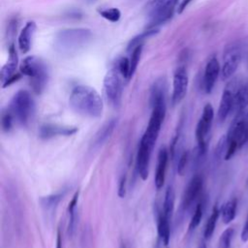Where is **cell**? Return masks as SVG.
<instances>
[{
	"instance_id": "1",
	"label": "cell",
	"mask_w": 248,
	"mask_h": 248,
	"mask_svg": "<svg viewBox=\"0 0 248 248\" xmlns=\"http://www.w3.org/2000/svg\"><path fill=\"white\" fill-rule=\"evenodd\" d=\"M70 107L78 114L97 118L103 113L104 104L100 94L88 85L75 86L69 97Z\"/></svg>"
},
{
	"instance_id": "2",
	"label": "cell",
	"mask_w": 248,
	"mask_h": 248,
	"mask_svg": "<svg viewBox=\"0 0 248 248\" xmlns=\"http://www.w3.org/2000/svg\"><path fill=\"white\" fill-rule=\"evenodd\" d=\"M93 34L88 28H67L56 33L53 40L55 51L62 56H73L84 49L91 42Z\"/></svg>"
},
{
	"instance_id": "3",
	"label": "cell",
	"mask_w": 248,
	"mask_h": 248,
	"mask_svg": "<svg viewBox=\"0 0 248 248\" xmlns=\"http://www.w3.org/2000/svg\"><path fill=\"white\" fill-rule=\"evenodd\" d=\"M20 73L30 78L33 91L41 94L47 82V69L45 62L37 56H27L19 66Z\"/></svg>"
},
{
	"instance_id": "4",
	"label": "cell",
	"mask_w": 248,
	"mask_h": 248,
	"mask_svg": "<svg viewBox=\"0 0 248 248\" xmlns=\"http://www.w3.org/2000/svg\"><path fill=\"white\" fill-rule=\"evenodd\" d=\"M227 140L228 147L224 158L226 161L230 160L238 149L248 142V120L244 112L235 115L227 133Z\"/></svg>"
},
{
	"instance_id": "5",
	"label": "cell",
	"mask_w": 248,
	"mask_h": 248,
	"mask_svg": "<svg viewBox=\"0 0 248 248\" xmlns=\"http://www.w3.org/2000/svg\"><path fill=\"white\" fill-rule=\"evenodd\" d=\"M178 0H149L146 5V29L157 28L168 21L173 15Z\"/></svg>"
},
{
	"instance_id": "6",
	"label": "cell",
	"mask_w": 248,
	"mask_h": 248,
	"mask_svg": "<svg viewBox=\"0 0 248 248\" xmlns=\"http://www.w3.org/2000/svg\"><path fill=\"white\" fill-rule=\"evenodd\" d=\"M9 110L21 125H27L35 111V103L26 90H18L12 98Z\"/></svg>"
},
{
	"instance_id": "7",
	"label": "cell",
	"mask_w": 248,
	"mask_h": 248,
	"mask_svg": "<svg viewBox=\"0 0 248 248\" xmlns=\"http://www.w3.org/2000/svg\"><path fill=\"white\" fill-rule=\"evenodd\" d=\"M123 76L114 65L110 68L104 78V93L107 101L112 107H118L121 103L123 92Z\"/></svg>"
},
{
	"instance_id": "8",
	"label": "cell",
	"mask_w": 248,
	"mask_h": 248,
	"mask_svg": "<svg viewBox=\"0 0 248 248\" xmlns=\"http://www.w3.org/2000/svg\"><path fill=\"white\" fill-rule=\"evenodd\" d=\"M214 118V109L210 104L203 107L202 115L197 123L195 136L197 140V154L198 157H202L207 150V136L210 131Z\"/></svg>"
},
{
	"instance_id": "9",
	"label": "cell",
	"mask_w": 248,
	"mask_h": 248,
	"mask_svg": "<svg viewBox=\"0 0 248 248\" xmlns=\"http://www.w3.org/2000/svg\"><path fill=\"white\" fill-rule=\"evenodd\" d=\"M242 58V51L238 44L234 43L227 46L224 52L223 66L221 68L222 79H229L238 68Z\"/></svg>"
},
{
	"instance_id": "10",
	"label": "cell",
	"mask_w": 248,
	"mask_h": 248,
	"mask_svg": "<svg viewBox=\"0 0 248 248\" xmlns=\"http://www.w3.org/2000/svg\"><path fill=\"white\" fill-rule=\"evenodd\" d=\"M155 143L148 140L145 137H141L136 159V167L139 175L142 180H146L149 174V163Z\"/></svg>"
},
{
	"instance_id": "11",
	"label": "cell",
	"mask_w": 248,
	"mask_h": 248,
	"mask_svg": "<svg viewBox=\"0 0 248 248\" xmlns=\"http://www.w3.org/2000/svg\"><path fill=\"white\" fill-rule=\"evenodd\" d=\"M188 88V74L184 65L178 66L173 73L172 78V94L171 103L173 106L180 103L186 93Z\"/></svg>"
},
{
	"instance_id": "12",
	"label": "cell",
	"mask_w": 248,
	"mask_h": 248,
	"mask_svg": "<svg viewBox=\"0 0 248 248\" xmlns=\"http://www.w3.org/2000/svg\"><path fill=\"white\" fill-rule=\"evenodd\" d=\"M202 185H203V179L201 175L196 174L195 176H193L191 178L187 187L184 190V193H183L182 199H181L180 205H181V209L183 212L187 211L192 206V204L195 202V201L197 200V198L199 197V195L202 192Z\"/></svg>"
},
{
	"instance_id": "13",
	"label": "cell",
	"mask_w": 248,
	"mask_h": 248,
	"mask_svg": "<svg viewBox=\"0 0 248 248\" xmlns=\"http://www.w3.org/2000/svg\"><path fill=\"white\" fill-rule=\"evenodd\" d=\"M220 72V65L217 58L215 56L211 57L206 63L202 77V89L206 94L212 91Z\"/></svg>"
},
{
	"instance_id": "14",
	"label": "cell",
	"mask_w": 248,
	"mask_h": 248,
	"mask_svg": "<svg viewBox=\"0 0 248 248\" xmlns=\"http://www.w3.org/2000/svg\"><path fill=\"white\" fill-rule=\"evenodd\" d=\"M77 132V127L62 126L58 124H44L39 129V137L43 140H48L58 136H72Z\"/></svg>"
},
{
	"instance_id": "15",
	"label": "cell",
	"mask_w": 248,
	"mask_h": 248,
	"mask_svg": "<svg viewBox=\"0 0 248 248\" xmlns=\"http://www.w3.org/2000/svg\"><path fill=\"white\" fill-rule=\"evenodd\" d=\"M233 93L234 89L232 88V83L228 84L223 91L217 111V119L219 122H224L227 119L230 112L232 110Z\"/></svg>"
},
{
	"instance_id": "16",
	"label": "cell",
	"mask_w": 248,
	"mask_h": 248,
	"mask_svg": "<svg viewBox=\"0 0 248 248\" xmlns=\"http://www.w3.org/2000/svg\"><path fill=\"white\" fill-rule=\"evenodd\" d=\"M168 161H169V150L165 146L161 147L157 157V166H156L155 176H154L155 187L157 190H160L165 184Z\"/></svg>"
},
{
	"instance_id": "17",
	"label": "cell",
	"mask_w": 248,
	"mask_h": 248,
	"mask_svg": "<svg viewBox=\"0 0 248 248\" xmlns=\"http://www.w3.org/2000/svg\"><path fill=\"white\" fill-rule=\"evenodd\" d=\"M36 31V23L34 21H28L18 36V47L22 53H26L31 48L32 38Z\"/></svg>"
},
{
	"instance_id": "18",
	"label": "cell",
	"mask_w": 248,
	"mask_h": 248,
	"mask_svg": "<svg viewBox=\"0 0 248 248\" xmlns=\"http://www.w3.org/2000/svg\"><path fill=\"white\" fill-rule=\"evenodd\" d=\"M17 62H18V57H17L16 48H15L14 45H11L10 48H9L8 60L6 62V64L2 67L1 73H0L2 84L5 83L12 76L15 75V72L17 67Z\"/></svg>"
},
{
	"instance_id": "19",
	"label": "cell",
	"mask_w": 248,
	"mask_h": 248,
	"mask_svg": "<svg viewBox=\"0 0 248 248\" xmlns=\"http://www.w3.org/2000/svg\"><path fill=\"white\" fill-rule=\"evenodd\" d=\"M248 107V83L240 84L233 93V107L232 110L235 114L244 112Z\"/></svg>"
},
{
	"instance_id": "20",
	"label": "cell",
	"mask_w": 248,
	"mask_h": 248,
	"mask_svg": "<svg viewBox=\"0 0 248 248\" xmlns=\"http://www.w3.org/2000/svg\"><path fill=\"white\" fill-rule=\"evenodd\" d=\"M116 125H117L116 118H112V119L108 120V122H106L96 133V135L93 139V142H92L93 147H99V146L103 145L108 140V139H109V137L113 133Z\"/></svg>"
},
{
	"instance_id": "21",
	"label": "cell",
	"mask_w": 248,
	"mask_h": 248,
	"mask_svg": "<svg viewBox=\"0 0 248 248\" xmlns=\"http://www.w3.org/2000/svg\"><path fill=\"white\" fill-rule=\"evenodd\" d=\"M170 221L167 216H165L161 210L158 213L157 216V231L159 237L162 241V243L167 246L170 242Z\"/></svg>"
},
{
	"instance_id": "22",
	"label": "cell",
	"mask_w": 248,
	"mask_h": 248,
	"mask_svg": "<svg viewBox=\"0 0 248 248\" xmlns=\"http://www.w3.org/2000/svg\"><path fill=\"white\" fill-rule=\"evenodd\" d=\"M174 201H175V193L174 189L172 186H168L165 197H164V202H163V207L161 209V212L167 216L169 219H171L173 209H174Z\"/></svg>"
},
{
	"instance_id": "23",
	"label": "cell",
	"mask_w": 248,
	"mask_h": 248,
	"mask_svg": "<svg viewBox=\"0 0 248 248\" xmlns=\"http://www.w3.org/2000/svg\"><path fill=\"white\" fill-rule=\"evenodd\" d=\"M236 207H237V201L236 199H231L226 202L222 208H221V218L224 224H230L236 215Z\"/></svg>"
},
{
	"instance_id": "24",
	"label": "cell",
	"mask_w": 248,
	"mask_h": 248,
	"mask_svg": "<svg viewBox=\"0 0 248 248\" xmlns=\"http://www.w3.org/2000/svg\"><path fill=\"white\" fill-rule=\"evenodd\" d=\"M78 201V192H76L68 204V216H69L68 233L70 236H72L74 234L75 230H76V224H77L76 208H77Z\"/></svg>"
},
{
	"instance_id": "25",
	"label": "cell",
	"mask_w": 248,
	"mask_h": 248,
	"mask_svg": "<svg viewBox=\"0 0 248 248\" xmlns=\"http://www.w3.org/2000/svg\"><path fill=\"white\" fill-rule=\"evenodd\" d=\"M221 214V210L219 209V207L217 206V204L213 207L212 209V212L210 214V216L208 217L207 219V222L204 226V231H203V236L205 239H209L214 231H215V228H216V224H217V221H218V218Z\"/></svg>"
},
{
	"instance_id": "26",
	"label": "cell",
	"mask_w": 248,
	"mask_h": 248,
	"mask_svg": "<svg viewBox=\"0 0 248 248\" xmlns=\"http://www.w3.org/2000/svg\"><path fill=\"white\" fill-rule=\"evenodd\" d=\"M156 33H158V28H151V29H146L145 31H143L142 33L137 35L136 37H134L133 39L130 40L128 46H127V50L128 51H132L135 47H137L138 46L142 45L143 41L148 39L149 37L155 35Z\"/></svg>"
},
{
	"instance_id": "27",
	"label": "cell",
	"mask_w": 248,
	"mask_h": 248,
	"mask_svg": "<svg viewBox=\"0 0 248 248\" xmlns=\"http://www.w3.org/2000/svg\"><path fill=\"white\" fill-rule=\"evenodd\" d=\"M64 194L63 193H56V194H51L46 197H43L40 199V203L44 209L46 211H52L57 204L60 202L62 200Z\"/></svg>"
},
{
	"instance_id": "28",
	"label": "cell",
	"mask_w": 248,
	"mask_h": 248,
	"mask_svg": "<svg viewBox=\"0 0 248 248\" xmlns=\"http://www.w3.org/2000/svg\"><path fill=\"white\" fill-rule=\"evenodd\" d=\"M141 50H142V45L138 46L137 47H135L132 51H131V58H130V72H129V79L132 78V77L134 76L139 62H140V54H141Z\"/></svg>"
},
{
	"instance_id": "29",
	"label": "cell",
	"mask_w": 248,
	"mask_h": 248,
	"mask_svg": "<svg viewBox=\"0 0 248 248\" xmlns=\"http://www.w3.org/2000/svg\"><path fill=\"white\" fill-rule=\"evenodd\" d=\"M202 212H203L202 203L200 202V203L197 204V206L194 210V213L192 215V218L190 220V223H189V226H188L189 232H192V231H194L198 228V226L200 225V223L202 221Z\"/></svg>"
},
{
	"instance_id": "30",
	"label": "cell",
	"mask_w": 248,
	"mask_h": 248,
	"mask_svg": "<svg viewBox=\"0 0 248 248\" xmlns=\"http://www.w3.org/2000/svg\"><path fill=\"white\" fill-rule=\"evenodd\" d=\"M99 15L106 18L108 21L111 22H116L120 19L121 13L117 8H107V9H102L98 11Z\"/></svg>"
},
{
	"instance_id": "31",
	"label": "cell",
	"mask_w": 248,
	"mask_h": 248,
	"mask_svg": "<svg viewBox=\"0 0 248 248\" xmlns=\"http://www.w3.org/2000/svg\"><path fill=\"white\" fill-rule=\"evenodd\" d=\"M233 234H234L233 228L226 229L222 232V234L219 238V248H231Z\"/></svg>"
},
{
	"instance_id": "32",
	"label": "cell",
	"mask_w": 248,
	"mask_h": 248,
	"mask_svg": "<svg viewBox=\"0 0 248 248\" xmlns=\"http://www.w3.org/2000/svg\"><path fill=\"white\" fill-rule=\"evenodd\" d=\"M125 80H129V72H130V60L127 57H121L119 58L116 63L114 64Z\"/></svg>"
},
{
	"instance_id": "33",
	"label": "cell",
	"mask_w": 248,
	"mask_h": 248,
	"mask_svg": "<svg viewBox=\"0 0 248 248\" xmlns=\"http://www.w3.org/2000/svg\"><path fill=\"white\" fill-rule=\"evenodd\" d=\"M227 147H228V140H227V135H223L218 142H217V145L215 147V157L216 159H221L222 157L225 158V155H226V152H227Z\"/></svg>"
},
{
	"instance_id": "34",
	"label": "cell",
	"mask_w": 248,
	"mask_h": 248,
	"mask_svg": "<svg viewBox=\"0 0 248 248\" xmlns=\"http://www.w3.org/2000/svg\"><path fill=\"white\" fill-rule=\"evenodd\" d=\"M14 120H15V117L9 109L7 111L2 112L1 126H2V129L4 132H9L13 128Z\"/></svg>"
},
{
	"instance_id": "35",
	"label": "cell",
	"mask_w": 248,
	"mask_h": 248,
	"mask_svg": "<svg viewBox=\"0 0 248 248\" xmlns=\"http://www.w3.org/2000/svg\"><path fill=\"white\" fill-rule=\"evenodd\" d=\"M188 161H189V151L185 150L179 156L178 163H177V173L179 175H183L184 174V172L186 170V168H187Z\"/></svg>"
},
{
	"instance_id": "36",
	"label": "cell",
	"mask_w": 248,
	"mask_h": 248,
	"mask_svg": "<svg viewBox=\"0 0 248 248\" xmlns=\"http://www.w3.org/2000/svg\"><path fill=\"white\" fill-rule=\"evenodd\" d=\"M117 195L119 198H123L126 195V175L123 174L120 177L119 184H118V191Z\"/></svg>"
},
{
	"instance_id": "37",
	"label": "cell",
	"mask_w": 248,
	"mask_h": 248,
	"mask_svg": "<svg viewBox=\"0 0 248 248\" xmlns=\"http://www.w3.org/2000/svg\"><path fill=\"white\" fill-rule=\"evenodd\" d=\"M240 238H241L242 242H247L248 241V214H247L245 223L243 225V228H242V231H241V233H240Z\"/></svg>"
},
{
	"instance_id": "38",
	"label": "cell",
	"mask_w": 248,
	"mask_h": 248,
	"mask_svg": "<svg viewBox=\"0 0 248 248\" xmlns=\"http://www.w3.org/2000/svg\"><path fill=\"white\" fill-rule=\"evenodd\" d=\"M21 73L20 74H15L14 76H12L5 83H3L2 84V87L3 88H5V87H7V86H9V85H11V84H13L15 81H16V80H18L19 78H20V77H21Z\"/></svg>"
},
{
	"instance_id": "39",
	"label": "cell",
	"mask_w": 248,
	"mask_h": 248,
	"mask_svg": "<svg viewBox=\"0 0 248 248\" xmlns=\"http://www.w3.org/2000/svg\"><path fill=\"white\" fill-rule=\"evenodd\" d=\"M55 248H62V233L60 228L57 229V233H56V246Z\"/></svg>"
},
{
	"instance_id": "40",
	"label": "cell",
	"mask_w": 248,
	"mask_h": 248,
	"mask_svg": "<svg viewBox=\"0 0 248 248\" xmlns=\"http://www.w3.org/2000/svg\"><path fill=\"white\" fill-rule=\"evenodd\" d=\"M191 1H192V0H181L180 4L178 5V13L181 14V13L186 9V7L190 4Z\"/></svg>"
},
{
	"instance_id": "41",
	"label": "cell",
	"mask_w": 248,
	"mask_h": 248,
	"mask_svg": "<svg viewBox=\"0 0 248 248\" xmlns=\"http://www.w3.org/2000/svg\"><path fill=\"white\" fill-rule=\"evenodd\" d=\"M119 248H127V244L125 243V241H124V240H121V241H120Z\"/></svg>"
},
{
	"instance_id": "42",
	"label": "cell",
	"mask_w": 248,
	"mask_h": 248,
	"mask_svg": "<svg viewBox=\"0 0 248 248\" xmlns=\"http://www.w3.org/2000/svg\"><path fill=\"white\" fill-rule=\"evenodd\" d=\"M198 248H207V246H206V244H205L204 241H202V242L200 243V245H199Z\"/></svg>"
},
{
	"instance_id": "43",
	"label": "cell",
	"mask_w": 248,
	"mask_h": 248,
	"mask_svg": "<svg viewBox=\"0 0 248 248\" xmlns=\"http://www.w3.org/2000/svg\"><path fill=\"white\" fill-rule=\"evenodd\" d=\"M85 1H86L87 3H90V4H91V3H94V2H96L97 0H85Z\"/></svg>"
},
{
	"instance_id": "44",
	"label": "cell",
	"mask_w": 248,
	"mask_h": 248,
	"mask_svg": "<svg viewBox=\"0 0 248 248\" xmlns=\"http://www.w3.org/2000/svg\"><path fill=\"white\" fill-rule=\"evenodd\" d=\"M166 248H168V247H166Z\"/></svg>"
}]
</instances>
